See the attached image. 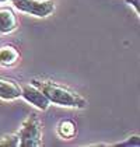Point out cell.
<instances>
[{"label": "cell", "mask_w": 140, "mask_h": 147, "mask_svg": "<svg viewBox=\"0 0 140 147\" xmlns=\"http://www.w3.org/2000/svg\"><path fill=\"white\" fill-rule=\"evenodd\" d=\"M32 84L36 86L39 90L48 97L50 104H56L59 107H67V108H85L87 101L79 95L77 92L66 88L63 86L55 84L52 81H42V80H34Z\"/></svg>", "instance_id": "cell-1"}, {"label": "cell", "mask_w": 140, "mask_h": 147, "mask_svg": "<svg viewBox=\"0 0 140 147\" xmlns=\"http://www.w3.org/2000/svg\"><path fill=\"white\" fill-rule=\"evenodd\" d=\"M21 147H38L42 144V126L35 115H30L18 132Z\"/></svg>", "instance_id": "cell-2"}, {"label": "cell", "mask_w": 140, "mask_h": 147, "mask_svg": "<svg viewBox=\"0 0 140 147\" xmlns=\"http://www.w3.org/2000/svg\"><path fill=\"white\" fill-rule=\"evenodd\" d=\"M15 9L20 11L31 14L35 17H48L55 10L52 1H39V0H11Z\"/></svg>", "instance_id": "cell-3"}, {"label": "cell", "mask_w": 140, "mask_h": 147, "mask_svg": "<svg viewBox=\"0 0 140 147\" xmlns=\"http://www.w3.org/2000/svg\"><path fill=\"white\" fill-rule=\"evenodd\" d=\"M21 97L27 102H30L31 105H34L35 108L45 111L48 109V107L50 105V101L48 100V97L42 92V90H39L34 84H28L24 86L21 88Z\"/></svg>", "instance_id": "cell-4"}, {"label": "cell", "mask_w": 140, "mask_h": 147, "mask_svg": "<svg viewBox=\"0 0 140 147\" xmlns=\"http://www.w3.org/2000/svg\"><path fill=\"white\" fill-rule=\"evenodd\" d=\"M21 97V87L11 79L0 77V98L6 101L17 100Z\"/></svg>", "instance_id": "cell-5"}, {"label": "cell", "mask_w": 140, "mask_h": 147, "mask_svg": "<svg viewBox=\"0 0 140 147\" xmlns=\"http://www.w3.org/2000/svg\"><path fill=\"white\" fill-rule=\"evenodd\" d=\"M17 28L15 16L10 9H0V34H10Z\"/></svg>", "instance_id": "cell-6"}, {"label": "cell", "mask_w": 140, "mask_h": 147, "mask_svg": "<svg viewBox=\"0 0 140 147\" xmlns=\"http://www.w3.org/2000/svg\"><path fill=\"white\" fill-rule=\"evenodd\" d=\"M18 59V52L13 46H4L0 49V65L3 66H11Z\"/></svg>", "instance_id": "cell-7"}, {"label": "cell", "mask_w": 140, "mask_h": 147, "mask_svg": "<svg viewBox=\"0 0 140 147\" xmlns=\"http://www.w3.org/2000/svg\"><path fill=\"white\" fill-rule=\"evenodd\" d=\"M58 133L63 139H71L76 135V123L73 121H69V119L62 121L58 126Z\"/></svg>", "instance_id": "cell-8"}, {"label": "cell", "mask_w": 140, "mask_h": 147, "mask_svg": "<svg viewBox=\"0 0 140 147\" xmlns=\"http://www.w3.org/2000/svg\"><path fill=\"white\" fill-rule=\"evenodd\" d=\"M0 146L1 147H18L20 146V136L18 133H13V135H6L0 137Z\"/></svg>", "instance_id": "cell-9"}, {"label": "cell", "mask_w": 140, "mask_h": 147, "mask_svg": "<svg viewBox=\"0 0 140 147\" xmlns=\"http://www.w3.org/2000/svg\"><path fill=\"white\" fill-rule=\"evenodd\" d=\"M139 144H140L139 136H132V137H128L126 142L118 143V146H133V147H139Z\"/></svg>", "instance_id": "cell-10"}, {"label": "cell", "mask_w": 140, "mask_h": 147, "mask_svg": "<svg viewBox=\"0 0 140 147\" xmlns=\"http://www.w3.org/2000/svg\"><path fill=\"white\" fill-rule=\"evenodd\" d=\"M126 3H128L129 6H132V7H135V10H136V13L139 14L140 11V0H126Z\"/></svg>", "instance_id": "cell-11"}, {"label": "cell", "mask_w": 140, "mask_h": 147, "mask_svg": "<svg viewBox=\"0 0 140 147\" xmlns=\"http://www.w3.org/2000/svg\"><path fill=\"white\" fill-rule=\"evenodd\" d=\"M4 1H7V0H0V3H4Z\"/></svg>", "instance_id": "cell-12"}, {"label": "cell", "mask_w": 140, "mask_h": 147, "mask_svg": "<svg viewBox=\"0 0 140 147\" xmlns=\"http://www.w3.org/2000/svg\"><path fill=\"white\" fill-rule=\"evenodd\" d=\"M39 1H46V0H39Z\"/></svg>", "instance_id": "cell-13"}]
</instances>
